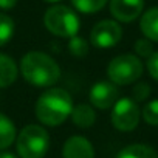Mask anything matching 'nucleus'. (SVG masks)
I'll return each instance as SVG.
<instances>
[{"label": "nucleus", "instance_id": "obj_16", "mask_svg": "<svg viewBox=\"0 0 158 158\" xmlns=\"http://www.w3.org/2000/svg\"><path fill=\"white\" fill-rule=\"evenodd\" d=\"M70 2L77 11L85 14H93L106 6L107 0H70Z\"/></svg>", "mask_w": 158, "mask_h": 158}, {"label": "nucleus", "instance_id": "obj_4", "mask_svg": "<svg viewBox=\"0 0 158 158\" xmlns=\"http://www.w3.org/2000/svg\"><path fill=\"white\" fill-rule=\"evenodd\" d=\"M44 23L50 33L59 37H73L79 31L77 14L65 5H54L47 10L44 16Z\"/></svg>", "mask_w": 158, "mask_h": 158}, {"label": "nucleus", "instance_id": "obj_25", "mask_svg": "<svg viewBox=\"0 0 158 158\" xmlns=\"http://www.w3.org/2000/svg\"><path fill=\"white\" fill-rule=\"evenodd\" d=\"M45 2H48V3H57V2H60V0H45Z\"/></svg>", "mask_w": 158, "mask_h": 158}, {"label": "nucleus", "instance_id": "obj_18", "mask_svg": "<svg viewBox=\"0 0 158 158\" xmlns=\"http://www.w3.org/2000/svg\"><path fill=\"white\" fill-rule=\"evenodd\" d=\"M68 50L73 56L76 57H84L85 54H89V44L79 36H73L70 37V42H68Z\"/></svg>", "mask_w": 158, "mask_h": 158}, {"label": "nucleus", "instance_id": "obj_5", "mask_svg": "<svg viewBox=\"0 0 158 158\" xmlns=\"http://www.w3.org/2000/svg\"><path fill=\"white\" fill-rule=\"evenodd\" d=\"M143 74V64L133 54H121L110 60L107 67V76L113 84L127 85L133 84Z\"/></svg>", "mask_w": 158, "mask_h": 158}, {"label": "nucleus", "instance_id": "obj_20", "mask_svg": "<svg viewBox=\"0 0 158 158\" xmlns=\"http://www.w3.org/2000/svg\"><path fill=\"white\" fill-rule=\"evenodd\" d=\"M135 51H136L138 56L147 57V59L155 53L153 48H152V44L149 42V39H139V40H136L135 42Z\"/></svg>", "mask_w": 158, "mask_h": 158}, {"label": "nucleus", "instance_id": "obj_6", "mask_svg": "<svg viewBox=\"0 0 158 158\" xmlns=\"http://www.w3.org/2000/svg\"><path fill=\"white\" fill-rule=\"evenodd\" d=\"M139 107L130 98H121L115 102L112 112V124L121 132L133 130L139 123Z\"/></svg>", "mask_w": 158, "mask_h": 158}, {"label": "nucleus", "instance_id": "obj_2", "mask_svg": "<svg viewBox=\"0 0 158 158\" xmlns=\"http://www.w3.org/2000/svg\"><path fill=\"white\" fill-rule=\"evenodd\" d=\"M73 110V99L64 89H50L42 93L36 102V116L45 126L62 124Z\"/></svg>", "mask_w": 158, "mask_h": 158}, {"label": "nucleus", "instance_id": "obj_10", "mask_svg": "<svg viewBox=\"0 0 158 158\" xmlns=\"http://www.w3.org/2000/svg\"><path fill=\"white\" fill-rule=\"evenodd\" d=\"M64 158H95L92 143L84 136H70L62 149Z\"/></svg>", "mask_w": 158, "mask_h": 158}, {"label": "nucleus", "instance_id": "obj_3", "mask_svg": "<svg viewBox=\"0 0 158 158\" xmlns=\"http://www.w3.org/2000/svg\"><path fill=\"white\" fill-rule=\"evenodd\" d=\"M50 147L47 130L37 124L23 127L17 136V152L20 158H44Z\"/></svg>", "mask_w": 158, "mask_h": 158}, {"label": "nucleus", "instance_id": "obj_22", "mask_svg": "<svg viewBox=\"0 0 158 158\" xmlns=\"http://www.w3.org/2000/svg\"><path fill=\"white\" fill-rule=\"evenodd\" d=\"M147 70H149V74L158 81V51H155L149 59H147Z\"/></svg>", "mask_w": 158, "mask_h": 158}, {"label": "nucleus", "instance_id": "obj_17", "mask_svg": "<svg viewBox=\"0 0 158 158\" xmlns=\"http://www.w3.org/2000/svg\"><path fill=\"white\" fill-rule=\"evenodd\" d=\"M14 34V22L10 16L0 14V47L10 42Z\"/></svg>", "mask_w": 158, "mask_h": 158}, {"label": "nucleus", "instance_id": "obj_13", "mask_svg": "<svg viewBox=\"0 0 158 158\" xmlns=\"http://www.w3.org/2000/svg\"><path fill=\"white\" fill-rule=\"evenodd\" d=\"M16 79H17L16 62L10 56L0 53V89L10 87Z\"/></svg>", "mask_w": 158, "mask_h": 158}, {"label": "nucleus", "instance_id": "obj_19", "mask_svg": "<svg viewBox=\"0 0 158 158\" xmlns=\"http://www.w3.org/2000/svg\"><path fill=\"white\" fill-rule=\"evenodd\" d=\"M143 118L150 126H158V99L150 101L143 109Z\"/></svg>", "mask_w": 158, "mask_h": 158}, {"label": "nucleus", "instance_id": "obj_11", "mask_svg": "<svg viewBox=\"0 0 158 158\" xmlns=\"http://www.w3.org/2000/svg\"><path fill=\"white\" fill-rule=\"evenodd\" d=\"M139 28L146 39L158 42V8H150L143 14Z\"/></svg>", "mask_w": 158, "mask_h": 158}, {"label": "nucleus", "instance_id": "obj_14", "mask_svg": "<svg viewBox=\"0 0 158 158\" xmlns=\"http://www.w3.org/2000/svg\"><path fill=\"white\" fill-rule=\"evenodd\" d=\"M116 158H158V153L146 144H130L124 147Z\"/></svg>", "mask_w": 158, "mask_h": 158}, {"label": "nucleus", "instance_id": "obj_15", "mask_svg": "<svg viewBox=\"0 0 158 158\" xmlns=\"http://www.w3.org/2000/svg\"><path fill=\"white\" fill-rule=\"evenodd\" d=\"M14 139H16V127L13 121L3 113H0V150L11 146Z\"/></svg>", "mask_w": 158, "mask_h": 158}, {"label": "nucleus", "instance_id": "obj_9", "mask_svg": "<svg viewBox=\"0 0 158 158\" xmlns=\"http://www.w3.org/2000/svg\"><path fill=\"white\" fill-rule=\"evenodd\" d=\"M144 8V0H110L112 16L124 23L133 22Z\"/></svg>", "mask_w": 158, "mask_h": 158}, {"label": "nucleus", "instance_id": "obj_24", "mask_svg": "<svg viewBox=\"0 0 158 158\" xmlns=\"http://www.w3.org/2000/svg\"><path fill=\"white\" fill-rule=\"evenodd\" d=\"M0 158H20V156H17L16 153H11V152H2Z\"/></svg>", "mask_w": 158, "mask_h": 158}, {"label": "nucleus", "instance_id": "obj_23", "mask_svg": "<svg viewBox=\"0 0 158 158\" xmlns=\"http://www.w3.org/2000/svg\"><path fill=\"white\" fill-rule=\"evenodd\" d=\"M17 3V0H0V10H11Z\"/></svg>", "mask_w": 158, "mask_h": 158}, {"label": "nucleus", "instance_id": "obj_21", "mask_svg": "<svg viewBox=\"0 0 158 158\" xmlns=\"http://www.w3.org/2000/svg\"><path fill=\"white\" fill-rule=\"evenodd\" d=\"M149 95H150V87L146 82H139V84H136L133 87V101L135 102L144 101Z\"/></svg>", "mask_w": 158, "mask_h": 158}, {"label": "nucleus", "instance_id": "obj_1", "mask_svg": "<svg viewBox=\"0 0 158 158\" xmlns=\"http://www.w3.org/2000/svg\"><path fill=\"white\" fill-rule=\"evenodd\" d=\"M20 73L34 87H51L60 77V68L54 59L42 51H30L20 60Z\"/></svg>", "mask_w": 158, "mask_h": 158}, {"label": "nucleus", "instance_id": "obj_8", "mask_svg": "<svg viewBox=\"0 0 158 158\" xmlns=\"http://www.w3.org/2000/svg\"><path fill=\"white\" fill-rule=\"evenodd\" d=\"M118 96H119V90L116 84H113L112 81L96 82L90 90V102L101 110H107L112 106H115Z\"/></svg>", "mask_w": 158, "mask_h": 158}, {"label": "nucleus", "instance_id": "obj_12", "mask_svg": "<svg viewBox=\"0 0 158 158\" xmlns=\"http://www.w3.org/2000/svg\"><path fill=\"white\" fill-rule=\"evenodd\" d=\"M70 116H71V121L77 127H81V129H87V127L93 126L95 121H96L95 110L90 106H87V104H77V106H74Z\"/></svg>", "mask_w": 158, "mask_h": 158}, {"label": "nucleus", "instance_id": "obj_7", "mask_svg": "<svg viewBox=\"0 0 158 158\" xmlns=\"http://www.w3.org/2000/svg\"><path fill=\"white\" fill-rule=\"evenodd\" d=\"M123 37V30L115 20H101L90 33L92 45L96 48H112Z\"/></svg>", "mask_w": 158, "mask_h": 158}]
</instances>
